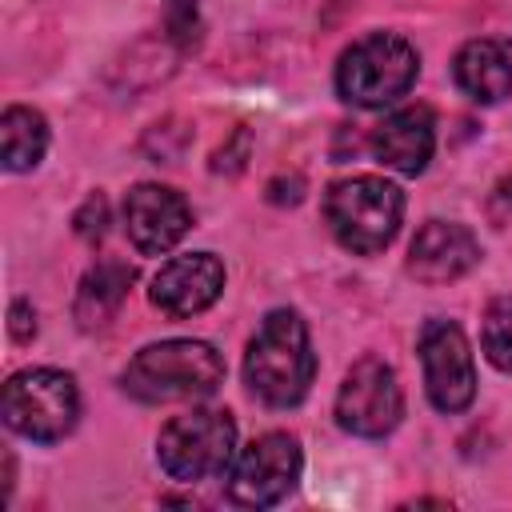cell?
Listing matches in <instances>:
<instances>
[{
	"mask_svg": "<svg viewBox=\"0 0 512 512\" xmlns=\"http://www.w3.org/2000/svg\"><path fill=\"white\" fill-rule=\"evenodd\" d=\"M312 376H316V356H312L304 320L292 308L268 312L244 356L248 388L272 408H292L308 396Z\"/></svg>",
	"mask_w": 512,
	"mask_h": 512,
	"instance_id": "6da1fadb",
	"label": "cell"
},
{
	"mask_svg": "<svg viewBox=\"0 0 512 512\" xmlns=\"http://www.w3.org/2000/svg\"><path fill=\"white\" fill-rule=\"evenodd\" d=\"M120 384L144 404L204 400L224 384V360L204 340H160L132 356Z\"/></svg>",
	"mask_w": 512,
	"mask_h": 512,
	"instance_id": "7a4b0ae2",
	"label": "cell"
},
{
	"mask_svg": "<svg viewBox=\"0 0 512 512\" xmlns=\"http://www.w3.org/2000/svg\"><path fill=\"white\" fill-rule=\"evenodd\" d=\"M324 216H328L332 236L348 252L376 256L400 232L404 192L384 176H348V180H336L328 188Z\"/></svg>",
	"mask_w": 512,
	"mask_h": 512,
	"instance_id": "3957f363",
	"label": "cell"
},
{
	"mask_svg": "<svg viewBox=\"0 0 512 512\" xmlns=\"http://www.w3.org/2000/svg\"><path fill=\"white\" fill-rule=\"evenodd\" d=\"M232 452H236V420L224 408H192L184 416H172L156 440L160 468L180 484L224 476L236 460Z\"/></svg>",
	"mask_w": 512,
	"mask_h": 512,
	"instance_id": "277c9868",
	"label": "cell"
},
{
	"mask_svg": "<svg viewBox=\"0 0 512 512\" xmlns=\"http://www.w3.org/2000/svg\"><path fill=\"white\" fill-rule=\"evenodd\" d=\"M416 48L396 32H372L356 40L336 64V88L356 108H384L400 100L416 80Z\"/></svg>",
	"mask_w": 512,
	"mask_h": 512,
	"instance_id": "5b68a950",
	"label": "cell"
},
{
	"mask_svg": "<svg viewBox=\"0 0 512 512\" xmlns=\"http://www.w3.org/2000/svg\"><path fill=\"white\" fill-rule=\"evenodd\" d=\"M0 416L12 432L36 444H56L76 428L80 396L76 380L60 368H28L4 384Z\"/></svg>",
	"mask_w": 512,
	"mask_h": 512,
	"instance_id": "8992f818",
	"label": "cell"
},
{
	"mask_svg": "<svg viewBox=\"0 0 512 512\" xmlns=\"http://www.w3.org/2000/svg\"><path fill=\"white\" fill-rule=\"evenodd\" d=\"M300 464L304 460H300L296 436H288V432H264L224 472L228 500L240 504V508H272V504H280L296 488Z\"/></svg>",
	"mask_w": 512,
	"mask_h": 512,
	"instance_id": "52a82bcc",
	"label": "cell"
},
{
	"mask_svg": "<svg viewBox=\"0 0 512 512\" xmlns=\"http://www.w3.org/2000/svg\"><path fill=\"white\" fill-rule=\"evenodd\" d=\"M404 416V392L396 372L380 356H364L348 368L336 392V424L352 436L376 440L388 436Z\"/></svg>",
	"mask_w": 512,
	"mask_h": 512,
	"instance_id": "ba28073f",
	"label": "cell"
},
{
	"mask_svg": "<svg viewBox=\"0 0 512 512\" xmlns=\"http://www.w3.org/2000/svg\"><path fill=\"white\" fill-rule=\"evenodd\" d=\"M420 364L428 400L440 412H464L476 396V364L468 336L452 320H428L420 328Z\"/></svg>",
	"mask_w": 512,
	"mask_h": 512,
	"instance_id": "9c48e42d",
	"label": "cell"
},
{
	"mask_svg": "<svg viewBox=\"0 0 512 512\" xmlns=\"http://www.w3.org/2000/svg\"><path fill=\"white\" fill-rule=\"evenodd\" d=\"M124 224L144 256H164L192 228V208L180 192L164 184H136L124 196Z\"/></svg>",
	"mask_w": 512,
	"mask_h": 512,
	"instance_id": "30bf717a",
	"label": "cell"
},
{
	"mask_svg": "<svg viewBox=\"0 0 512 512\" xmlns=\"http://www.w3.org/2000/svg\"><path fill=\"white\" fill-rule=\"evenodd\" d=\"M224 292V264L212 252H188V256H172L156 276H152V304L172 316H196L204 308L216 304V296Z\"/></svg>",
	"mask_w": 512,
	"mask_h": 512,
	"instance_id": "8fae6325",
	"label": "cell"
},
{
	"mask_svg": "<svg viewBox=\"0 0 512 512\" xmlns=\"http://www.w3.org/2000/svg\"><path fill=\"white\" fill-rule=\"evenodd\" d=\"M480 260V244L464 224L452 220H428L420 224V232L412 236L408 248V272L420 284H448L460 280L464 272H472Z\"/></svg>",
	"mask_w": 512,
	"mask_h": 512,
	"instance_id": "7c38bea8",
	"label": "cell"
},
{
	"mask_svg": "<svg viewBox=\"0 0 512 512\" xmlns=\"http://www.w3.org/2000/svg\"><path fill=\"white\" fill-rule=\"evenodd\" d=\"M432 148H436V120H432V108H424V104L384 116V124L372 132L376 160L404 176L424 172L432 160Z\"/></svg>",
	"mask_w": 512,
	"mask_h": 512,
	"instance_id": "4fadbf2b",
	"label": "cell"
},
{
	"mask_svg": "<svg viewBox=\"0 0 512 512\" xmlns=\"http://www.w3.org/2000/svg\"><path fill=\"white\" fill-rule=\"evenodd\" d=\"M452 76L460 92H468L476 104H496L512 96V40L504 36L468 40L452 60Z\"/></svg>",
	"mask_w": 512,
	"mask_h": 512,
	"instance_id": "5bb4252c",
	"label": "cell"
},
{
	"mask_svg": "<svg viewBox=\"0 0 512 512\" xmlns=\"http://www.w3.org/2000/svg\"><path fill=\"white\" fill-rule=\"evenodd\" d=\"M132 280H136V268L124 264V260H100L96 268H88L84 280H80V288H76V308H72L76 312V324L84 332L104 328L120 312Z\"/></svg>",
	"mask_w": 512,
	"mask_h": 512,
	"instance_id": "9a60e30c",
	"label": "cell"
},
{
	"mask_svg": "<svg viewBox=\"0 0 512 512\" xmlns=\"http://www.w3.org/2000/svg\"><path fill=\"white\" fill-rule=\"evenodd\" d=\"M48 148V120L28 108V104H12L0 116V156L8 172H28L44 160Z\"/></svg>",
	"mask_w": 512,
	"mask_h": 512,
	"instance_id": "2e32d148",
	"label": "cell"
},
{
	"mask_svg": "<svg viewBox=\"0 0 512 512\" xmlns=\"http://www.w3.org/2000/svg\"><path fill=\"white\" fill-rule=\"evenodd\" d=\"M480 348L492 368L512 372V296H496L480 320Z\"/></svg>",
	"mask_w": 512,
	"mask_h": 512,
	"instance_id": "e0dca14e",
	"label": "cell"
},
{
	"mask_svg": "<svg viewBox=\"0 0 512 512\" xmlns=\"http://www.w3.org/2000/svg\"><path fill=\"white\" fill-rule=\"evenodd\" d=\"M164 28L180 48H192L200 40V8H196V0H164Z\"/></svg>",
	"mask_w": 512,
	"mask_h": 512,
	"instance_id": "ac0fdd59",
	"label": "cell"
},
{
	"mask_svg": "<svg viewBox=\"0 0 512 512\" xmlns=\"http://www.w3.org/2000/svg\"><path fill=\"white\" fill-rule=\"evenodd\" d=\"M72 228H76L80 240H104V232H108V200H104V192H92V196L76 208Z\"/></svg>",
	"mask_w": 512,
	"mask_h": 512,
	"instance_id": "d6986e66",
	"label": "cell"
},
{
	"mask_svg": "<svg viewBox=\"0 0 512 512\" xmlns=\"http://www.w3.org/2000/svg\"><path fill=\"white\" fill-rule=\"evenodd\" d=\"M248 152H252V132H248V128H236L232 140H228L224 148H216V156H212V172H228V176H236V172L248 164Z\"/></svg>",
	"mask_w": 512,
	"mask_h": 512,
	"instance_id": "ffe728a7",
	"label": "cell"
},
{
	"mask_svg": "<svg viewBox=\"0 0 512 512\" xmlns=\"http://www.w3.org/2000/svg\"><path fill=\"white\" fill-rule=\"evenodd\" d=\"M488 220L496 228H512V176H504L488 196Z\"/></svg>",
	"mask_w": 512,
	"mask_h": 512,
	"instance_id": "44dd1931",
	"label": "cell"
},
{
	"mask_svg": "<svg viewBox=\"0 0 512 512\" xmlns=\"http://www.w3.org/2000/svg\"><path fill=\"white\" fill-rule=\"evenodd\" d=\"M8 332H12V340H32L36 336V312L28 308V300H16L12 304V312H8Z\"/></svg>",
	"mask_w": 512,
	"mask_h": 512,
	"instance_id": "7402d4cb",
	"label": "cell"
}]
</instances>
